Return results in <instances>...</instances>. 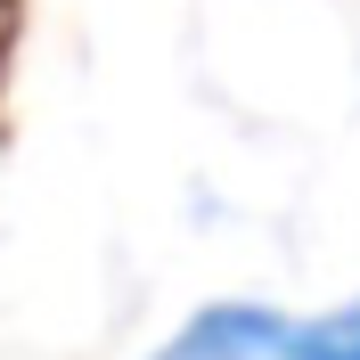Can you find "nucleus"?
Listing matches in <instances>:
<instances>
[{
    "label": "nucleus",
    "mask_w": 360,
    "mask_h": 360,
    "mask_svg": "<svg viewBox=\"0 0 360 360\" xmlns=\"http://www.w3.org/2000/svg\"><path fill=\"white\" fill-rule=\"evenodd\" d=\"M278 336H287V311L270 303H205L156 360H278Z\"/></svg>",
    "instance_id": "nucleus-1"
},
{
    "label": "nucleus",
    "mask_w": 360,
    "mask_h": 360,
    "mask_svg": "<svg viewBox=\"0 0 360 360\" xmlns=\"http://www.w3.org/2000/svg\"><path fill=\"white\" fill-rule=\"evenodd\" d=\"M278 360H360V295L336 303V311H319V319H287Z\"/></svg>",
    "instance_id": "nucleus-2"
}]
</instances>
